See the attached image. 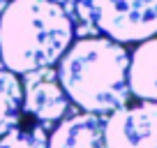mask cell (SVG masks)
Wrapping results in <instances>:
<instances>
[{
	"label": "cell",
	"mask_w": 157,
	"mask_h": 148,
	"mask_svg": "<svg viewBox=\"0 0 157 148\" xmlns=\"http://www.w3.org/2000/svg\"><path fill=\"white\" fill-rule=\"evenodd\" d=\"M7 2H10V0H0V14H2V12H5V7H7Z\"/></svg>",
	"instance_id": "obj_10"
},
{
	"label": "cell",
	"mask_w": 157,
	"mask_h": 148,
	"mask_svg": "<svg viewBox=\"0 0 157 148\" xmlns=\"http://www.w3.org/2000/svg\"><path fill=\"white\" fill-rule=\"evenodd\" d=\"M129 93L141 102H157V37L139 42L129 53Z\"/></svg>",
	"instance_id": "obj_7"
},
{
	"label": "cell",
	"mask_w": 157,
	"mask_h": 148,
	"mask_svg": "<svg viewBox=\"0 0 157 148\" xmlns=\"http://www.w3.org/2000/svg\"><path fill=\"white\" fill-rule=\"evenodd\" d=\"M0 67H2V65H0Z\"/></svg>",
	"instance_id": "obj_11"
},
{
	"label": "cell",
	"mask_w": 157,
	"mask_h": 148,
	"mask_svg": "<svg viewBox=\"0 0 157 148\" xmlns=\"http://www.w3.org/2000/svg\"><path fill=\"white\" fill-rule=\"evenodd\" d=\"M0 148H49V127L21 114L19 123L0 137Z\"/></svg>",
	"instance_id": "obj_9"
},
{
	"label": "cell",
	"mask_w": 157,
	"mask_h": 148,
	"mask_svg": "<svg viewBox=\"0 0 157 148\" xmlns=\"http://www.w3.org/2000/svg\"><path fill=\"white\" fill-rule=\"evenodd\" d=\"M129 53L109 37H83L69 44L58 60V81L81 111L109 116L132 97L127 81Z\"/></svg>",
	"instance_id": "obj_1"
},
{
	"label": "cell",
	"mask_w": 157,
	"mask_h": 148,
	"mask_svg": "<svg viewBox=\"0 0 157 148\" xmlns=\"http://www.w3.org/2000/svg\"><path fill=\"white\" fill-rule=\"evenodd\" d=\"M49 148H106L104 118L95 114H69L49 134Z\"/></svg>",
	"instance_id": "obj_6"
},
{
	"label": "cell",
	"mask_w": 157,
	"mask_h": 148,
	"mask_svg": "<svg viewBox=\"0 0 157 148\" xmlns=\"http://www.w3.org/2000/svg\"><path fill=\"white\" fill-rule=\"evenodd\" d=\"M97 33L118 42L157 37V0H93Z\"/></svg>",
	"instance_id": "obj_3"
},
{
	"label": "cell",
	"mask_w": 157,
	"mask_h": 148,
	"mask_svg": "<svg viewBox=\"0 0 157 148\" xmlns=\"http://www.w3.org/2000/svg\"><path fill=\"white\" fill-rule=\"evenodd\" d=\"M23 114V88L14 72L0 67V137L19 123Z\"/></svg>",
	"instance_id": "obj_8"
},
{
	"label": "cell",
	"mask_w": 157,
	"mask_h": 148,
	"mask_svg": "<svg viewBox=\"0 0 157 148\" xmlns=\"http://www.w3.org/2000/svg\"><path fill=\"white\" fill-rule=\"evenodd\" d=\"M72 42L63 0H10L0 14V65L14 74L53 67Z\"/></svg>",
	"instance_id": "obj_2"
},
{
	"label": "cell",
	"mask_w": 157,
	"mask_h": 148,
	"mask_svg": "<svg viewBox=\"0 0 157 148\" xmlns=\"http://www.w3.org/2000/svg\"><path fill=\"white\" fill-rule=\"evenodd\" d=\"M21 88H23V114H28L37 123L51 127L60 123L65 116H69L72 102L65 95L53 67L25 72Z\"/></svg>",
	"instance_id": "obj_5"
},
{
	"label": "cell",
	"mask_w": 157,
	"mask_h": 148,
	"mask_svg": "<svg viewBox=\"0 0 157 148\" xmlns=\"http://www.w3.org/2000/svg\"><path fill=\"white\" fill-rule=\"evenodd\" d=\"M106 148H157V102L125 104L104 118Z\"/></svg>",
	"instance_id": "obj_4"
}]
</instances>
